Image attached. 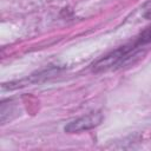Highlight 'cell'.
Instances as JSON below:
<instances>
[{
  "instance_id": "1",
  "label": "cell",
  "mask_w": 151,
  "mask_h": 151,
  "mask_svg": "<svg viewBox=\"0 0 151 151\" xmlns=\"http://www.w3.org/2000/svg\"><path fill=\"white\" fill-rule=\"evenodd\" d=\"M142 46L143 45L138 41V39H136L131 44L120 46V47L116 48L114 51L107 53L106 55L101 57L96 63H93L92 70L94 72H101V71H107L111 68L122 67V66L129 64L134 57L138 55Z\"/></svg>"
},
{
  "instance_id": "2",
  "label": "cell",
  "mask_w": 151,
  "mask_h": 151,
  "mask_svg": "<svg viewBox=\"0 0 151 151\" xmlns=\"http://www.w3.org/2000/svg\"><path fill=\"white\" fill-rule=\"evenodd\" d=\"M103 122V114L100 112H92L86 116L79 117L72 122H70L65 126V132L67 133H76L80 131L91 130L96 126H98Z\"/></svg>"
}]
</instances>
